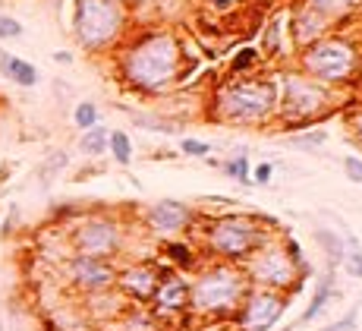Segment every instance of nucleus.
Segmentation results:
<instances>
[{
	"instance_id": "obj_1",
	"label": "nucleus",
	"mask_w": 362,
	"mask_h": 331,
	"mask_svg": "<svg viewBox=\"0 0 362 331\" xmlns=\"http://www.w3.org/2000/svg\"><path fill=\"white\" fill-rule=\"evenodd\" d=\"M183 51L170 32H151L123 54V76L142 91H161L180 79Z\"/></svg>"
},
{
	"instance_id": "obj_2",
	"label": "nucleus",
	"mask_w": 362,
	"mask_h": 331,
	"mask_svg": "<svg viewBox=\"0 0 362 331\" xmlns=\"http://www.w3.org/2000/svg\"><path fill=\"white\" fill-rule=\"evenodd\" d=\"M249 293V278L233 265H214L202 271L196 284H189V309L205 319H227L236 315L243 297Z\"/></svg>"
},
{
	"instance_id": "obj_3",
	"label": "nucleus",
	"mask_w": 362,
	"mask_h": 331,
	"mask_svg": "<svg viewBox=\"0 0 362 331\" xmlns=\"http://www.w3.org/2000/svg\"><path fill=\"white\" fill-rule=\"evenodd\" d=\"M123 29V13L117 0H76L73 6V35L82 47L101 51Z\"/></svg>"
},
{
	"instance_id": "obj_4",
	"label": "nucleus",
	"mask_w": 362,
	"mask_h": 331,
	"mask_svg": "<svg viewBox=\"0 0 362 331\" xmlns=\"http://www.w3.org/2000/svg\"><path fill=\"white\" fill-rule=\"evenodd\" d=\"M277 91L271 82H230L227 89L218 91L214 104H218V114L224 120L233 123H249L264 117L274 108Z\"/></svg>"
},
{
	"instance_id": "obj_5",
	"label": "nucleus",
	"mask_w": 362,
	"mask_h": 331,
	"mask_svg": "<svg viewBox=\"0 0 362 331\" xmlns=\"http://www.w3.org/2000/svg\"><path fill=\"white\" fill-rule=\"evenodd\" d=\"M208 243H211L214 252H221L224 259H249L252 252H259L264 243H268V234L246 215H230L221 218V221L211 224L208 230Z\"/></svg>"
},
{
	"instance_id": "obj_6",
	"label": "nucleus",
	"mask_w": 362,
	"mask_h": 331,
	"mask_svg": "<svg viewBox=\"0 0 362 331\" xmlns=\"http://www.w3.org/2000/svg\"><path fill=\"white\" fill-rule=\"evenodd\" d=\"M303 67L315 82H344L356 69V51H353V45L337 38L315 41L303 54Z\"/></svg>"
},
{
	"instance_id": "obj_7",
	"label": "nucleus",
	"mask_w": 362,
	"mask_h": 331,
	"mask_svg": "<svg viewBox=\"0 0 362 331\" xmlns=\"http://www.w3.org/2000/svg\"><path fill=\"white\" fill-rule=\"evenodd\" d=\"M69 240H73L76 252H82V256L110 259V256H117V252H120L123 230H120V224H114L110 218L92 215V218H86V221L76 224L73 234H69Z\"/></svg>"
},
{
	"instance_id": "obj_8",
	"label": "nucleus",
	"mask_w": 362,
	"mask_h": 331,
	"mask_svg": "<svg viewBox=\"0 0 362 331\" xmlns=\"http://www.w3.org/2000/svg\"><path fill=\"white\" fill-rule=\"evenodd\" d=\"M252 262H249V281L259 284V291H290V281H296L293 271V259L281 249H271L268 243L259 252H252Z\"/></svg>"
},
{
	"instance_id": "obj_9",
	"label": "nucleus",
	"mask_w": 362,
	"mask_h": 331,
	"mask_svg": "<svg viewBox=\"0 0 362 331\" xmlns=\"http://www.w3.org/2000/svg\"><path fill=\"white\" fill-rule=\"evenodd\" d=\"M284 293L277 291H249L243 297L240 309H236V325L240 331H268L274 328V322L284 315Z\"/></svg>"
},
{
	"instance_id": "obj_10",
	"label": "nucleus",
	"mask_w": 362,
	"mask_h": 331,
	"mask_svg": "<svg viewBox=\"0 0 362 331\" xmlns=\"http://www.w3.org/2000/svg\"><path fill=\"white\" fill-rule=\"evenodd\" d=\"M66 274L73 281V287H79L82 293H104L117 284L114 262L101 256H82V252H76L66 262Z\"/></svg>"
},
{
	"instance_id": "obj_11",
	"label": "nucleus",
	"mask_w": 362,
	"mask_h": 331,
	"mask_svg": "<svg viewBox=\"0 0 362 331\" xmlns=\"http://www.w3.org/2000/svg\"><path fill=\"white\" fill-rule=\"evenodd\" d=\"M325 101H328V95L315 79H305V76H290L287 79V101H284L287 114L309 117L315 111H322Z\"/></svg>"
},
{
	"instance_id": "obj_12",
	"label": "nucleus",
	"mask_w": 362,
	"mask_h": 331,
	"mask_svg": "<svg viewBox=\"0 0 362 331\" xmlns=\"http://www.w3.org/2000/svg\"><path fill=\"white\" fill-rule=\"evenodd\" d=\"M155 315H177L189 309V281L183 274H167L158 281L155 291Z\"/></svg>"
},
{
	"instance_id": "obj_13",
	"label": "nucleus",
	"mask_w": 362,
	"mask_h": 331,
	"mask_svg": "<svg viewBox=\"0 0 362 331\" xmlns=\"http://www.w3.org/2000/svg\"><path fill=\"white\" fill-rule=\"evenodd\" d=\"M145 221L155 234H177L183 230L186 224L192 221V211L183 206V202H173V199H164V202H155L148 211H145Z\"/></svg>"
},
{
	"instance_id": "obj_14",
	"label": "nucleus",
	"mask_w": 362,
	"mask_h": 331,
	"mask_svg": "<svg viewBox=\"0 0 362 331\" xmlns=\"http://www.w3.org/2000/svg\"><path fill=\"white\" fill-rule=\"evenodd\" d=\"M158 271L151 265H129L117 274V284H120L123 293H129L132 300H151L158 291Z\"/></svg>"
},
{
	"instance_id": "obj_15",
	"label": "nucleus",
	"mask_w": 362,
	"mask_h": 331,
	"mask_svg": "<svg viewBox=\"0 0 362 331\" xmlns=\"http://www.w3.org/2000/svg\"><path fill=\"white\" fill-rule=\"evenodd\" d=\"M0 73L23 89H32L35 82H38V69H35L29 60L16 57V54H6V51H0Z\"/></svg>"
},
{
	"instance_id": "obj_16",
	"label": "nucleus",
	"mask_w": 362,
	"mask_h": 331,
	"mask_svg": "<svg viewBox=\"0 0 362 331\" xmlns=\"http://www.w3.org/2000/svg\"><path fill=\"white\" fill-rule=\"evenodd\" d=\"M325 26H328V19H325L322 13H315L312 6H305V10L296 13V19H293V41H299V45H312V41L325 32Z\"/></svg>"
},
{
	"instance_id": "obj_17",
	"label": "nucleus",
	"mask_w": 362,
	"mask_h": 331,
	"mask_svg": "<svg viewBox=\"0 0 362 331\" xmlns=\"http://www.w3.org/2000/svg\"><path fill=\"white\" fill-rule=\"evenodd\" d=\"M315 243H318V246H322V249H325V252H328L331 265L344 262L346 249H344V237H340V234H337V230H328V228H318V230H315Z\"/></svg>"
},
{
	"instance_id": "obj_18",
	"label": "nucleus",
	"mask_w": 362,
	"mask_h": 331,
	"mask_svg": "<svg viewBox=\"0 0 362 331\" xmlns=\"http://www.w3.org/2000/svg\"><path fill=\"white\" fill-rule=\"evenodd\" d=\"M107 126H92V130H86L82 133V139H79V149L82 155H88V158H98V155L107 152Z\"/></svg>"
},
{
	"instance_id": "obj_19",
	"label": "nucleus",
	"mask_w": 362,
	"mask_h": 331,
	"mask_svg": "<svg viewBox=\"0 0 362 331\" xmlns=\"http://www.w3.org/2000/svg\"><path fill=\"white\" fill-rule=\"evenodd\" d=\"M331 291H334V271H328L322 278V284H318V291H315V297H312V303H309V309L303 313V319H299V325H309L312 319H315L318 313L325 309V303H328V297H331Z\"/></svg>"
},
{
	"instance_id": "obj_20",
	"label": "nucleus",
	"mask_w": 362,
	"mask_h": 331,
	"mask_svg": "<svg viewBox=\"0 0 362 331\" xmlns=\"http://www.w3.org/2000/svg\"><path fill=\"white\" fill-rule=\"evenodd\" d=\"M107 149H110V155H114L117 164H129V161H132V142H129V136L123 130L110 133V136H107Z\"/></svg>"
},
{
	"instance_id": "obj_21",
	"label": "nucleus",
	"mask_w": 362,
	"mask_h": 331,
	"mask_svg": "<svg viewBox=\"0 0 362 331\" xmlns=\"http://www.w3.org/2000/svg\"><path fill=\"white\" fill-rule=\"evenodd\" d=\"M73 120H76V126H79L82 133L92 130V126H98V104H95V101H82V104H76Z\"/></svg>"
},
{
	"instance_id": "obj_22",
	"label": "nucleus",
	"mask_w": 362,
	"mask_h": 331,
	"mask_svg": "<svg viewBox=\"0 0 362 331\" xmlns=\"http://www.w3.org/2000/svg\"><path fill=\"white\" fill-rule=\"evenodd\" d=\"M123 331H158V315L145 313V309H136V313H129Z\"/></svg>"
},
{
	"instance_id": "obj_23",
	"label": "nucleus",
	"mask_w": 362,
	"mask_h": 331,
	"mask_svg": "<svg viewBox=\"0 0 362 331\" xmlns=\"http://www.w3.org/2000/svg\"><path fill=\"white\" fill-rule=\"evenodd\" d=\"M356 4V0H309V6L315 13H322L325 19L331 16V13H344V10H350V6Z\"/></svg>"
},
{
	"instance_id": "obj_24",
	"label": "nucleus",
	"mask_w": 362,
	"mask_h": 331,
	"mask_svg": "<svg viewBox=\"0 0 362 331\" xmlns=\"http://www.w3.org/2000/svg\"><path fill=\"white\" fill-rule=\"evenodd\" d=\"M287 142L293 145V149H318V145L328 142V133H325V130H312L309 136H290Z\"/></svg>"
},
{
	"instance_id": "obj_25",
	"label": "nucleus",
	"mask_w": 362,
	"mask_h": 331,
	"mask_svg": "<svg viewBox=\"0 0 362 331\" xmlns=\"http://www.w3.org/2000/svg\"><path fill=\"white\" fill-rule=\"evenodd\" d=\"M164 256H167V259H173L177 265H192V249H189L186 243H173V240H167Z\"/></svg>"
},
{
	"instance_id": "obj_26",
	"label": "nucleus",
	"mask_w": 362,
	"mask_h": 331,
	"mask_svg": "<svg viewBox=\"0 0 362 331\" xmlns=\"http://www.w3.org/2000/svg\"><path fill=\"white\" fill-rule=\"evenodd\" d=\"M227 174H230L233 180H240V183H252L249 180V161H246V155H236L233 161H227V164H221Z\"/></svg>"
},
{
	"instance_id": "obj_27",
	"label": "nucleus",
	"mask_w": 362,
	"mask_h": 331,
	"mask_svg": "<svg viewBox=\"0 0 362 331\" xmlns=\"http://www.w3.org/2000/svg\"><path fill=\"white\" fill-rule=\"evenodd\" d=\"M23 23L19 19H13V16H6V13H0V38L4 41H16V38H23Z\"/></svg>"
},
{
	"instance_id": "obj_28",
	"label": "nucleus",
	"mask_w": 362,
	"mask_h": 331,
	"mask_svg": "<svg viewBox=\"0 0 362 331\" xmlns=\"http://www.w3.org/2000/svg\"><path fill=\"white\" fill-rule=\"evenodd\" d=\"M344 174H346V180L362 183V158L359 155H346L344 158Z\"/></svg>"
},
{
	"instance_id": "obj_29",
	"label": "nucleus",
	"mask_w": 362,
	"mask_h": 331,
	"mask_svg": "<svg viewBox=\"0 0 362 331\" xmlns=\"http://www.w3.org/2000/svg\"><path fill=\"white\" fill-rule=\"evenodd\" d=\"M344 269L350 278H362V249H350L344 256Z\"/></svg>"
},
{
	"instance_id": "obj_30",
	"label": "nucleus",
	"mask_w": 362,
	"mask_h": 331,
	"mask_svg": "<svg viewBox=\"0 0 362 331\" xmlns=\"http://www.w3.org/2000/svg\"><path fill=\"white\" fill-rule=\"evenodd\" d=\"M183 152L192 155V158H205V155L211 152V145L202 142V139H183Z\"/></svg>"
},
{
	"instance_id": "obj_31",
	"label": "nucleus",
	"mask_w": 362,
	"mask_h": 331,
	"mask_svg": "<svg viewBox=\"0 0 362 331\" xmlns=\"http://www.w3.org/2000/svg\"><path fill=\"white\" fill-rule=\"evenodd\" d=\"M322 331H356V309H350V313H346V319L331 322V325H325Z\"/></svg>"
},
{
	"instance_id": "obj_32",
	"label": "nucleus",
	"mask_w": 362,
	"mask_h": 331,
	"mask_svg": "<svg viewBox=\"0 0 362 331\" xmlns=\"http://www.w3.org/2000/svg\"><path fill=\"white\" fill-rule=\"evenodd\" d=\"M252 60H255V51H252V47H246V51H240V54H236V57H233V69H236V73H240V69L252 67Z\"/></svg>"
},
{
	"instance_id": "obj_33",
	"label": "nucleus",
	"mask_w": 362,
	"mask_h": 331,
	"mask_svg": "<svg viewBox=\"0 0 362 331\" xmlns=\"http://www.w3.org/2000/svg\"><path fill=\"white\" fill-rule=\"evenodd\" d=\"M60 167H66V152H54V158L45 164V174H54V171H60Z\"/></svg>"
},
{
	"instance_id": "obj_34",
	"label": "nucleus",
	"mask_w": 362,
	"mask_h": 331,
	"mask_svg": "<svg viewBox=\"0 0 362 331\" xmlns=\"http://www.w3.org/2000/svg\"><path fill=\"white\" fill-rule=\"evenodd\" d=\"M271 174H274V167H271V164H259V167H255V174H252V183H268Z\"/></svg>"
},
{
	"instance_id": "obj_35",
	"label": "nucleus",
	"mask_w": 362,
	"mask_h": 331,
	"mask_svg": "<svg viewBox=\"0 0 362 331\" xmlns=\"http://www.w3.org/2000/svg\"><path fill=\"white\" fill-rule=\"evenodd\" d=\"M54 60H57V63H73V54H66V51H57V54H54Z\"/></svg>"
},
{
	"instance_id": "obj_36",
	"label": "nucleus",
	"mask_w": 362,
	"mask_h": 331,
	"mask_svg": "<svg viewBox=\"0 0 362 331\" xmlns=\"http://www.w3.org/2000/svg\"><path fill=\"white\" fill-rule=\"evenodd\" d=\"M214 6H230V4H236V0H211Z\"/></svg>"
},
{
	"instance_id": "obj_37",
	"label": "nucleus",
	"mask_w": 362,
	"mask_h": 331,
	"mask_svg": "<svg viewBox=\"0 0 362 331\" xmlns=\"http://www.w3.org/2000/svg\"><path fill=\"white\" fill-rule=\"evenodd\" d=\"M205 331H224V328H205Z\"/></svg>"
},
{
	"instance_id": "obj_38",
	"label": "nucleus",
	"mask_w": 362,
	"mask_h": 331,
	"mask_svg": "<svg viewBox=\"0 0 362 331\" xmlns=\"http://www.w3.org/2000/svg\"><path fill=\"white\" fill-rule=\"evenodd\" d=\"M359 139H362V120H359Z\"/></svg>"
}]
</instances>
